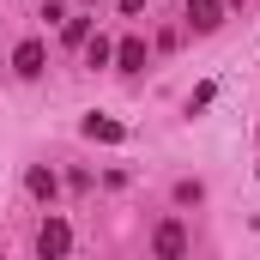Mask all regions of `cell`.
<instances>
[{
	"instance_id": "obj_1",
	"label": "cell",
	"mask_w": 260,
	"mask_h": 260,
	"mask_svg": "<svg viewBox=\"0 0 260 260\" xmlns=\"http://www.w3.org/2000/svg\"><path fill=\"white\" fill-rule=\"evenodd\" d=\"M43 61H49V49H43L37 37L12 49V73H18V79H37V73H43Z\"/></svg>"
},
{
	"instance_id": "obj_2",
	"label": "cell",
	"mask_w": 260,
	"mask_h": 260,
	"mask_svg": "<svg viewBox=\"0 0 260 260\" xmlns=\"http://www.w3.org/2000/svg\"><path fill=\"white\" fill-rule=\"evenodd\" d=\"M73 248V230H67L61 218H49L43 230H37V254H67Z\"/></svg>"
},
{
	"instance_id": "obj_3",
	"label": "cell",
	"mask_w": 260,
	"mask_h": 260,
	"mask_svg": "<svg viewBox=\"0 0 260 260\" xmlns=\"http://www.w3.org/2000/svg\"><path fill=\"white\" fill-rule=\"evenodd\" d=\"M188 24L194 30H218L224 24V0H188Z\"/></svg>"
},
{
	"instance_id": "obj_4",
	"label": "cell",
	"mask_w": 260,
	"mask_h": 260,
	"mask_svg": "<svg viewBox=\"0 0 260 260\" xmlns=\"http://www.w3.org/2000/svg\"><path fill=\"white\" fill-rule=\"evenodd\" d=\"M151 248H157V254H164V260H176V254H188V230H182V224H164V230H157V236H151Z\"/></svg>"
},
{
	"instance_id": "obj_5",
	"label": "cell",
	"mask_w": 260,
	"mask_h": 260,
	"mask_svg": "<svg viewBox=\"0 0 260 260\" xmlns=\"http://www.w3.org/2000/svg\"><path fill=\"white\" fill-rule=\"evenodd\" d=\"M85 139H103V145H121V121H109V115H85Z\"/></svg>"
},
{
	"instance_id": "obj_6",
	"label": "cell",
	"mask_w": 260,
	"mask_h": 260,
	"mask_svg": "<svg viewBox=\"0 0 260 260\" xmlns=\"http://www.w3.org/2000/svg\"><path fill=\"white\" fill-rule=\"evenodd\" d=\"M24 188H30L37 200H55V194H61V182H55V170H43V164H37V170L24 176Z\"/></svg>"
},
{
	"instance_id": "obj_7",
	"label": "cell",
	"mask_w": 260,
	"mask_h": 260,
	"mask_svg": "<svg viewBox=\"0 0 260 260\" xmlns=\"http://www.w3.org/2000/svg\"><path fill=\"white\" fill-rule=\"evenodd\" d=\"M85 61H91V67H109V61H115V43H103V37H85Z\"/></svg>"
},
{
	"instance_id": "obj_8",
	"label": "cell",
	"mask_w": 260,
	"mask_h": 260,
	"mask_svg": "<svg viewBox=\"0 0 260 260\" xmlns=\"http://www.w3.org/2000/svg\"><path fill=\"white\" fill-rule=\"evenodd\" d=\"M115 61L127 67V73H133V67H145V43H139V37H127V43L115 49Z\"/></svg>"
},
{
	"instance_id": "obj_9",
	"label": "cell",
	"mask_w": 260,
	"mask_h": 260,
	"mask_svg": "<svg viewBox=\"0 0 260 260\" xmlns=\"http://www.w3.org/2000/svg\"><path fill=\"white\" fill-rule=\"evenodd\" d=\"M145 6H151V0H121V12H145Z\"/></svg>"
},
{
	"instance_id": "obj_10",
	"label": "cell",
	"mask_w": 260,
	"mask_h": 260,
	"mask_svg": "<svg viewBox=\"0 0 260 260\" xmlns=\"http://www.w3.org/2000/svg\"><path fill=\"white\" fill-rule=\"evenodd\" d=\"M85 6H97V0H85Z\"/></svg>"
}]
</instances>
